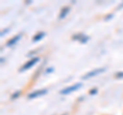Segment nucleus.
Masks as SVG:
<instances>
[{"mask_svg": "<svg viewBox=\"0 0 123 115\" xmlns=\"http://www.w3.org/2000/svg\"><path fill=\"white\" fill-rule=\"evenodd\" d=\"M39 62H40L39 57H34V58H32V59H29L20 69H18V72H25L27 70H29V69L34 67L37 63H39Z\"/></svg>", "mask_w": 123, "mask_h": 115, "instance_id": "obj_1", "label": "nucleus"}, {"mask_svg": "<svg viewBox=\"0 0 123 115\" xmlns=\"http://www.w3.org/2000/svg\"><path fill=\"white\" fill-rule=\"evenodd\" d=\"M83 84L81 82H78V83H75V84H72V85H69L67 87H65L61 91H60V95L62 96H67V95H70L72 93H74V91L80 89L82 87Z\"/></svg>", "mask_w": 123, "mask_h": 115, "instance_id": "obj_2", "label": "nucleus"}, {"mask_svg": "<svg viewBox=\"0 0 123 115\" xmlns=\"http://www.w3.org/2000/svg\"><path fill=\"white\" fill-rule=\"evenodd\" d=\"M107 71V68H95V69H92L91 71L87 72L85 75L82 76V79L85 80V79H89V78H92L94 76H98L101 73H104V72Z\"/></svg>", "mask_w": 123, "mask_h": 115, "instance_id": "obj_3", "label": "nucleus"}, {"mask_svg": "<svg viewBox=\"0 0 123 115\" xmlns=\"http://www.w3.org/2000/svg\"><path fill=\"white\" fill-rule=\"evenodd\" d=\"M47 93H48L47 89H37V90H34V91H31V93H29L28 95H27V99H28V100H34V99L43 97V96H45Z\"/></svg>", "mask_w": 123, "mask_h": 115, "instance_id": "obj_4", "label": "nucleus"}, {"mask_svg": "<svg viewBox=\"0 0 123 115\" xmlns=\"http://www.w3.org/2000/svg\"><path fill=\"white\" fill-rule=\"evenodd\" d=\"M22 37H23V34H22V33L18 34V35H15V36H13V37H11L10 39L7 40V42L5 43V46H6V47H12V46H14V45L22 39Z\"/></svg>", "mask_w": 123, "mask_h": 115, "instance_id": "obj_5", "label": "nucleus"}, {"mask_svg": "<svg viewBox=\"0 0 123 115\" xmlns=\"http://www.w3.org/2000/svg\"><path fill=\"white\" fill-rule=\"evenodd\" d=\"M70 11H71V7L70 6L66 5V6L62 7V9H61L60 13H59V20H64V19H66V17L70 13Z\"/></svg>", "mask_w": 123, "mask_h": 115, "instance_id": "obj_6", "label": "nucleus"}, {"mask_svg": "<svg viewBox=\"0 0 123 115\" xmlns=\"http://www.w3.org/2000/svg\"><path fill=\"white\" fill-rule=\"evenodd\" d=\"M46 36V33L45 32H43V31H40V32H38V33H36L35 35L33 36V38H32V41L34 42V43H36V42H39L40 40H42L43 38Z\"/></svg>", "mask_w": 123, "mask_h": 115, "instance_id": "obj_7", "label": "nucleus"}, {"mask_svg": "<svg viewBox=\"0 0 123 115\" xmlns=\"http://www.w3.org/2000/svg\"><path fill=\"white\" fill-rule=\"evenodd\" d=\"M22 94H23L22 90H15V91H13V93L11 94V96H10V100H11V101H15L17 99H18L21 97Z\"/></svg>", "mask_w": 123, "mask_h": 115, "instance_id": "obj_8", "label": "nucleus"}, {"mask_svg": "<svg viewBox=\"0 0 123 115\" xmlns=\"http://www.w3.org/2000/svg\"><path fill=\"white\" fill-rule=\"evenodd\" d=\"M85 35L84 33H75V34H73V36H72V40H74V41H80L81 40V38Z\"/></svg>", "mask_w": 123, "mask_h": 115, "instance_id": "obj_9", "label": "nucleus"}, {"mask_svg": "<svg viewBox=\"0 0 123 115\" xmlns=\"http://www.w3.org/2000/svg\"><path fill=\"white\" fill-rule=\"evenodd\" d=\"M89 39H90V37L88 36V35H84V36L81 38V40H80L79 42H80L81 44H86L87 42L89 41Z\"/></svg>", "mask_w": 123, "mask_h": 115, "instance_id": "obj_10", "label": "nucleus"}, {"mask_svg": "<svg viewBox=\"0 0 123 115\" xmlns=\"http://www.w3.org/2000/svg\"><path fill=\"white\" fill-rule=\"evenodd\" d=\"M55 71V68L53 67H47L44 70V72H43V74L44 75H48V74H50V73H52V72Z\"/></svg>", "mask_w": 123, "mask_h": 115, "instance_id": "obj_11", "label": "nucleus"}, {"mask_svg": "<svg viewBox=\"0 0 123 115\" xmlns=\"http://www.w3.org/2000/svg\"><path fill=\"white\" fill-rule=\"evenodd\" d=\"M42 68H43V66H41V67H39V69H38V71H36L35 73H34V76L32 77V80H36V78H38V76H39V74H40V72L42 71Z\"/></svg>", "mask_w": 123, "mask_h": 115, "instance_id": "obj_12", "label": "nucleus"}, {"mask_svg": "<svg viewBox=\"0 0 123 115\" xmlns=\"http://www.w3.org/2000/svg\"><path fill=\"white\" fill-rule=\"evenodd\" d=\"M98 87H92V89H89V91H88V94H89L90 96H93V95H97V94H98Z\"/></svg>", "mask_w": 123, "mask_h": 115, "instance_id": "obj_13", "label": "nucleus"}, {"mask_svg": "<svg viewBox=\"0 0 123 115\" xmlns=\"http://www.w3.org/2000/svg\"><path fill=\"white\" fill-rule=\"evenodd\" d=\"M9 31H10V28H9V27H7V28H5V29H3L2 31L0 32V36H1V37H3L4 35H6V34L8 33Z\"/></svg>", "mask_w": 123, "mask_h": 115, "instance_id": "obj_14", "label": "nucleus"}, {"mask_svg": "<svg viewBox=\"0 0 123 115\" xmlns=\"http://www.w3.org/2000/svg\"><path fill=\"white\" fill-rule=\"evenodd\" d=\"M36 53H38V51H30V52L27 53V57L30 58V59H32V58H34V57H37V56H35Z\"/></svg>", "mask_w": 123, "mask_h": 115, "instance_id": "obj_15", "label": "nucleus"}, {"mask_svg": "<svg viewBox=\"0 0 123 115\" xmlns=\"http://www.w3.org/2000/svg\"><path fill=\"white\" fill-rule=\"evenodd\" d=\"M115 78L116 79H122L123 78V71H119L115 73Z\"/></svg>", "mask_w": 123, "mask_h": 115, "instance_id": "obj_16", "label": "nucleus"}, {"mask_svg": "<svg viewBox=\"0 0 123 115\" xmlns=\"http://www.w3.org/2000/svg\"><path fill=\"white\" fill-rule=\"evenodd\" d=\"M114 18V13H108L107 16H105V18H104V21H110V20H112V19Z\"/></svg>", "mask_w": 123, "mask_h": 115, "instance_id": "obj_17", "label": "nucleus"}, {"mask_svg": "<svg viewBox=\"0 0 123 115\" xmlns=\"http://www.w3.org/2000/svg\"><path fill=\"white\" fill-rule=\"evenodd\" d=\"M0 62H1V64L5 63V58H3V57H1V58H0Z\"/></svg>", "mask_w": 123, "mask_h": 115, "instance_id": "obj_18", "label": "nucleus"}, {"mask_svg": "<svg viewBox=\"0 0 123 115\" xmlns=\"http://www.w3.org/2000/svg\"><path fill=\"white\" fill-rule=\"evenodd\" d=\"M83 99H84L83 96H82V97H80V98H78V102H82V101H83Z\"/></svg>", "mask_w": 123, "mask_h": 115, "instance_id": "obj_19", "label": "nucleus"}, {"mask_svg": "<svg viewBox=\"0 0 123 115\" xmlns=\"http://www.w3.org/2000/svg\"><path fill=\"white\" fill-rule=\"evenodd\" d=\"M122 7H123V2L121 3V4H120V5H119V6H118V9H119V8H122Z\"/></svg>", "mask_w": 123, "mask_h": 115, "instance_id": "obj_20", "label": "nucleus"}, {"mask_svg": "<svg viewBox=\"0 0 123 115\" xmlns=\"http://www.w3.org/2000/svg\"><path fill=\"white\" fill-rule=\"evenodd\" d=\"M62 115H68V114H67V113H65V114H62Z\"/></svg>", "mask_w": 123, "mask_h": 115, "instance_id": "obj_21", "label": "nucleus"}]
</instances>
